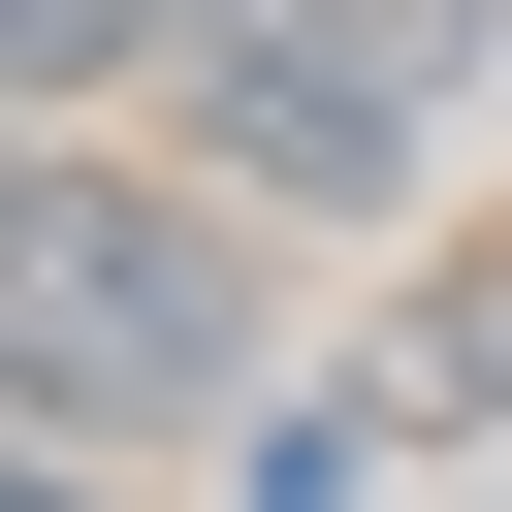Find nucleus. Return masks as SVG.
Listing matches in <instances>:
<instances>
[{
	"label": "nucleus",
	"instance_id": "1",
	"mask_svg": "<svg viewBox=\"0 0 512 512\" xmlns=\"http://www.w3.org/2000/svg\"><path fill=\"white\" fill-rule=\"evenodd\" d=\"M256 192L192 160H96V128H32L0 160V416L32 448H128V416H256L288 384V320H256V256H224Z\"/></svg>",
	"mask_w": 512,
	"mask_h": 512
},
{
	"label": "nucleus",
	"instance_id": "2",
	"mask_svg": "<svg viewBox=\"0 0 512 512\" xmlns=\"http://www.w3.org/2000/svg\"><path fill=\"white\" fill-rule=\"evenodd\" d=\"M480 64H512V0H192V32H160L192 160H224L256 224H416L448 128H480Z\"/></svg>",
	"mask_w": 512,
	"mask_h": 512
},
{
	"label": "nucleus",
	"instance_id": "3",
	"mask_svg": "<svg viewBox=\"0 0 512 512\" xmlns=\"http://www.w3.org/2000/svg\"><path fill=\"white\" fill-rule=\"evenodd\" d=\"M480 416H512V256H480V288H416L384 352H288V384L224 416V512H384V480H416V448H480Z\"/></svg>",
	"mask_w": 512,
	"mask_h": 512
},
{
	"label": "nucleus",
	"instance_id": "4",
	"mask_svg": "<svg viewBox=\"0 0 512 512\" xmlns=\"http://www.w3.org/2000/svg\"><path fill=\"white\" fill-rule=\"evenodd\" d=\"M160 32H192V0H0V96H32V128H96Z\"/></svg>",
	"mask_w": 512,
	"mask_h": 512
},
{
	"label": "nucleus",
	"instance_id": "5",
	"mask_svg": "<svg viewBox=\"0 0 512 512\" xmlns=\"http://www.w3.org/2000/svg\"><path fill=\"white\" fill-rule=\"evenodd\" d=\"M32 512H96V448H32Z\"/></svg>",
	"mask_w": 512,
	"mask_h": 512
}]
</instances>
